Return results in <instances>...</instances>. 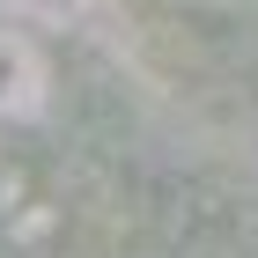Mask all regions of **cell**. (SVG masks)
Masks as SVG:
<instances>
[{
    "label": "cell",
    "instance_id": "cell-1",
    "mask_svg": "<svg viewBox=\"0 0 258 258\" xmlns=\"http://www.w3.org/2000/svg\"><path fill=\"white\" fill-rule=\"evenodd\" d=\"M37 103H44V67H37V52L0 30V118H30Z\"/></svg>",
    "mask_w": 258,
    "mask_h": 258
},
{
    "label": "cell",
    "instance_id": "cell-2",
    "mask_svg": "<svg viewBox=\"0 0 258 258\" xmlns=\"http://www.w3.org/2000/svg\"><path fill=\"white\" fill-rule=\"evenodd\" d=\"M192 8H214V15H243V8H258V0H192Z\"/></svg>",
    "mask_w": 258,
    "mask_h": 258
}]
</instances>
